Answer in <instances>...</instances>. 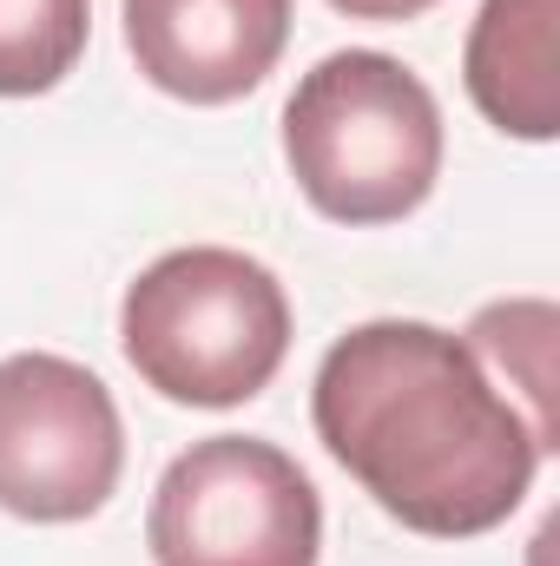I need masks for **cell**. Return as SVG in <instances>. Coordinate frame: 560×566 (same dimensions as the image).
<instances>
[{
    "label": "cell",
    "mask_w": 560,
    "mask_h": 566,
    "mask_svg": "<svg viewBox=\"0 0 560 566\" xmlns=\"http://www.w3.org/2000/svg\"><path fill=\"white\" fill-rule=\"evenodd\" d=\"M468 349L488 363L495 382H508L521 396V416L535 428V441L554 454L560 422H554V303L521 296V303H488L468 323Z\"/></svg>",
    "instance_id": "ba28073f"
},
{
    "label": "cell",
    "mask_w": 560,
    "mask_h": 566,
    "mask_svg": "<svg viewBox=\"0 0 560 566\" xmlns=\"http://www.w3.org/2000/svg\"><path fill=\"white\" fill-rule=\"evenodd\" d=\"M126 53L185 106H231L290 46V0H126Z\"/></svg>",
    "instance_id": "8992f818"
},
{
    "label": "cell",
    "mask_w": 560,
    "mask_h": 566,
    "mask_svg": "<svg viewBox=\"0 0 560 566\" xmlns=\"http://www.w3.org/2000/svg\"><path fill=\"white\" fill-rule=\"evenodd\" d=\"M93 33V0H0V99L53 93Z\"/></svg>",
    "instance_id": "9c48e42d"
},
{
    "label": "cell",
    "mask_w": 560,
    "mask_h": 566,
    "mask_svg": "<svg viewBox=\"0 0 560 566\" xmlns=\"http://www.w3.org/2000/svg\"><path fill=\"white\" fill-rule=\"evenodd\" d=\"M126 422L113 389L46 349L0 363V507L20 521H86L113 501Z\"/></svg>",
    "instance_id": "5b68a950"
},
{
    "label": "cell",
    "mask_w": 560,
    "mask_h": 566,
    "mask_svg": "<svg viewBox=\"0 0 560 566\" xmlns=\"http://www.w3.org/2000/svg\"><path fill=\"white\" fill-rule=\"evenodd\" d=\"M554 27H560V0H481V13L468 27V53H462L468 99L508 139L548 145L560 133Z\"/></svg>",
    "instance_id": "52a82bcc"
},
{
    "label": "cell",
    "mask_w": 560,
    "mask_h": 566,
    "mask_svg": "<svg viewBox=\"0 0 560 566\" xmlns=\"http://www.w3.org/2000/svg\"><path fill=\"white\" fill-rule=\"evenodd\" d=\"M120 349L165 402L238 409L271 389L290 356V296L245 251H165L120 303Z\"/></svg>",
    "instance_id": "3957f363"
},
{
    "label": "cell",
    "mask_w": 560,
    "mask_h": 566,
    "mask_svg": "<svg viewBox=\"0 0 560 566\" xmlns=\"http://www.w3.org/2000/svg\"><path fill=\"white\" fill-rule=\"evenodd\" d=\"M336 13H350V20H383V27H396V20H416L428 7H442V0H330Z\"/></svg>",
    "instance_id": "30bf717a"
},
{
    "label": "cell",
    "mask_w": 560,
    "mask_h": 566,
    "mask_svg": "<svg viewBox=\"0 0 560 566\" xmlns=\"http://www.w3.org/2000/svg\"><path fill=\"white\" fill-rule=\"evenodd\" d=\"M310 422L363 494L428 541L501 527L548 454L468 336L416 316H376L336 336L310 389Z\"/></svg>",
    "instance_id": "6da1fadb"
},
{
    "label": "cell",
    "mask_w": 560,
    "mask_h": 566,
    "mask_svg": "<svg viewBox=\"0 0 560 566\" xmlns=\"http://www.w3.org/2000/svg\"><path fill=\"white\" fill-rule=\"evenodd\" d=\"M283 158L297 191L336 224H396L442 178V106L376 46L317 60L283 106Z\"/></svg>",
    "instance_id": "7a4b0ae2"
},
{
    "label": "cell",
    "mask_w": 560,
    "mask_h": 566,
    "mask_svg": "<svg viewBox=\"0 0 560 566\" xmlns=\"http://www.w3.org/2000/svg\"><path fill=\"white\" fill-rule=\"evenodd\" d=\"M145 547L158 566H317L323 507L283 448L205 434L158 474Z\"/></svg>",
    "instance_id": "277c9868"
}]
</instances>
